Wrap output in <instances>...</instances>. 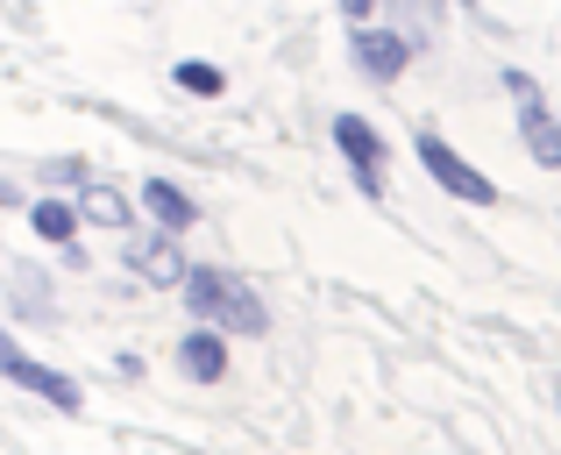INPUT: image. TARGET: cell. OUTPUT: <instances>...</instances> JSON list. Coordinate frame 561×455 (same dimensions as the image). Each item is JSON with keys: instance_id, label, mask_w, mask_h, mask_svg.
<instances>
[{"instance_id": "obj_1", "label": "cell", "mask_w": 561, "mask_h": 455, "mask_svg": "<svg viewBox=\"0 0 561 455\" xmlns=\"http://www.w3.org/2000/svg\"><path fill=\"white\" fill-rule=\"evenodd\" d=\"M179 292L192 306V328H214V334H263V328H271L256 285H242V277L220 271V263H185Z\"/></svg>"}, {"instance_id": "obj_2", "label": "cell", "mask_w": 561, "mask_h": 455, "mask_svg": "<svg viewBox=\"0 0 561 455\" xmlns=\"http://www.w3.org/2000/svg\"><path fill=\"white\" fill-rule=\"evenodd\" d=\"M412 150H420L426 179H434L440 193H455L462 207H497V179H483V171L469 164L455 143H440V128H420V136H412Z\"/></svg>"}, {"instance_id": "obj_3", "label": "cell", "mask_w": 561, "mask_h": 455, "mask_svg": "<svg viewBox=\"0 0 561 455\" xmlns=\"http://www.w3.org/2000/svg\"><path fill=\"white\" fill-rule=\"evenodd\" d=\"M334 150H342L348 179L363 200H383V171H391V143L377 136L370 114H334Z\"/></svg>"}, {"instance_id": "obj_4", "label": "cell", "mask_w": 561, "mask_h": 455, "mask_svg": "<svg viewBox=\"0 0 561 455\" xmlns=\"http://www.w3.org/2000/svg\"><path fill=\"white\" fill-rule=\"evenodd\" d=\"M505 93L519 100V143H526V157H534V164H548V171H561V122H554L548 93H540V79L512 65L505 71Z\"/></svg>"}, {"instance_id": "obj_5", "label": "cell", "mask_w": 561, "mask_h": 455, "mask_svg": "<svg viewBox=\"0 0 561 455\" xmlns=\"http://www.w3.org/2000/svg\"><path fill=\"white\" fill-rule=\"evenodd\" d=\"M0 377H8V385H22V391H36V399H50L57 413H85L79 377H65V371H50V363H36L8 328H0Z\"/></svg>"}, {"instance_id": "obj_6", "label": "cell", "mask_w": 561, "mask_h": 455, "mask_svg": "<svg viewBox=\"0 0 561 455\" xmlns=\"http://www.w3.org/2000/svg\"><path fill=\"white\" fill-rule=\"evenodd\" d=\"M348 57H356V71L363 79H377V86H398L405 79V65H412V43L398 36V29H348Z\"/></svg>"}, {"instance_id": "obj_7", "label": "cell", "mask_w": 561, "mask_h": 455, "mask_svg": "<svg viewBox=\"0 0 561 455\" xmlns=\"http://www.w3.org/2000/svg\"><path fill=\"white\" fill-rule=\"evenodd\" d=\"M142 214H150L157 235H171V242H179L185 228H199V200L171 179H142Z\"/></svg>"}, {"instance_id": "obj_8", "label": "cell", "mask_w": 561, "mask_h": 455, "mask_svg": "<svg viewBox=\"0 0 561 455\" xmlns=\"http://www.w3.org/2000/svg\"><path fill=\"white\" fill-rule=\"evenodd\" d=\"M179 371L192 377V385H220V377H228V334L192 328L185 342H179Z\"/></svg>"}, {"instance_id": "obj_9", "label": "cell", "mask_w": 561, "mask_h": 455, "mask_svg": "<svg viewBox=\"0 0 561 455\" xmlns=\"http://www.w3.org/2000/svg\"><path fill=\"white\" fill-rule=\"evenodd\" d=\"M128 271H142V277H157V285H171V277H185V257H179V242L171 235H128Z\"/></svg>"}, {"instance_id": "obj_10", "label": "cell", "mask_w": 561, "mask_h": 455, "mask_svg": "<svg viewBox=\"0 0 561 455\" xmlns=\"http://www.w3.org/2000/svg\"><path fill=\"white\" fill-rule=\"evenodd\" d=\"M71 207H79V221H100V228H122V235H136V207H128V200L114 193V185H85V193L71 200Z\"/></svg>"}, {"instance_id": "obj_11", "label": "cell", "mask_w": 561, "mask_h": 455, "mask_svg": "<svg viewBox=\"0 0 561 455\" xmlns=\"http://www.w3.org/2000/svg\"><path fill=\"white\" fill-rule=\"evenodd\" d=\"M28 228L50 249H71L79 242V207H71V200H28Z\"/></svg>"}, {"instance_id": "obj_12", "label": "cell", "mask_w": 561, "mask_h": 455, "mask_svg": "<svg viewBox=\"0 0 561 455\" xmlns=\"http://www.w3.org/2000/svg\"><path fill=\"white\" fill-rule=\"evenodd\" d=\"M171 86L192 93V100H220V93H228V71H220V65H199V57H179V65H171Z\"/></svg>"}, {"instance_id": "obj_13", "label": "cell", "mask_w": 561, "mask_h": 455, "mask_svg": "<svg viewBox=\"0 0 561 455\" xmlns=\"http://www.w3.org/2000/svg\"><path fill=\"white\" fill-rule=\"evenodd\" d=\"M36 179L43 185H79V193H85V185H93V164H85V157H43Z\"/></svg>"}, {"instance_id": "obj_14", "label": "cell", "mask_w": 561, "mask_h": 455, "mask_svg": "<svg viewBox=\"0 0 561 455\" xmlns=\"http://www.w3.org/2000/svg\"><path fill=\"white\" fill-rule=\"evenodd\" d=\"M342 14H348V29H370L377 8H370V0H342Z\"/></svg>"}, {"instance_id": "obj_15", "label": "cell", "mask_w": 561, "mask_h": 455, "mask_svg": "<svg viewBox=\"0 0 561 455\" xmlns=\"http://www.w3.org/2000/svg\"><path fill=\"white\" fill-rule=\"evenodd\" d=\"M0 207H22V185L14 179H0Z\"/></svg>"}]
</instances>
